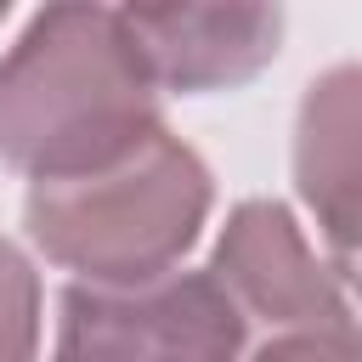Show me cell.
<instances>
[{
	"mask_svg": "<svg viewBox=\"0 0 362 362\" xmlns=\"http://www.w3.org/2000/svg\"><path fill=\"white\" fill-rule=\"evenodd\" d=\"M164 130V90L113 6H45L0 51V164L79 181Z\"/></svg>",
	"mask_w": 362,
	"mask_h": 362,
	"instance_id": "6da1fadb",
	"label": "cell"
},
{
	"mask_svg": "<svg viewBox=\"0 0 362 362\" xmlns=\"http://www.w3.org/2000/svg\"><path fill=\"white\" fill-rule=\"evenodd\" d=\"M215 209L209 164L170 130L113 170L40 181L23 198L28 243L90 288H136L181 272Z\"/></svg>",
	"mask_w": 362,
	"mask_h": 362,
	"instance_id": "7a4b0ae2",
	"label": "cell"
},
{
	"mask_svg": "<svg viewBox=\"0 0 362 362\" xmlns=\"http://www.w3.org/2000/svg\"><path fill=\"white\" fill-rule=\"evenodd\" d=\"M249 322L209 272H170L136 288L68 283L51 362H243Z\"/></svg>",
	"mask_w": 362,
	"mask_h": 362,
	"instance_id": "3957f363",
	"label": "cell"
},
{
	"mask_svg": "<svg viewBox=\"0 0 362 362\" xmlns=\"http://www.w3.org/2000/svg\"><path fill=\"white\" fill-rule=\"evenodd\" d=\"M204 272L226 288V300L238 305L243 322H260L272 334L328 328V322L356 317L328 255L311 249L294 209L277 198H243L226 215Z\"/></svg>",
	"mask_w": 362,
	"mask_h": 362,
	"instance_id": "277c9868",
	"label": "cell"
},
{
	"mask_svg": "<svg viewBox=\"0 0 362 362\" xmlns=\"http://www.w3.org/2000/svg\"><path fill=\"white\" fill-rule=\"evenodd\" d=\"M294 192L317 221L328 266L362 300V62L322 68L294 113Z\"/></svg>",
	"mask_w": 362,
	"mask_h": 362,
	"instance_id": "5b68a950",
	"label": "cell"
},
{
	"mask_svg": "<svg viewBox=\"0 0 362 362\" xmlns=\"http://www.w3.org/2000/svg\"><path fill=\"white\" fill-rule=\"evenodd\" d=\"M124 23L170 96L238 90L283 45L277 6H124Z\"/></svg>",
	"mask_w": 362,
	"mask_h": 362,
	"instance_id": "8992f818",
	"label": "cell"
},
{
	"mask_svg": "<svg viewBox=\"0 0 362 362\" xmlns=\"http://www.w3.org/2000/svg\"><path fill=\"white\" fill-rule=\"evenodd\" d=\"M40 272L34 260L0 238V362H40Z\"/></svg>",
	"mask_w": 362,
	"mask_h": 362,
	"instance_id": "52a82bcc",
	"label": "cell"
},
{
	"mask_svg": "<svg viewBox=\"0 0 362 362\" xmlns=\"http://www.w3.org/2000/svg\"><path fill=\"white\" fill-rule=\"evenodd\" d=\"M243 362H362V322H328V328H294L255 345Z\"/></svg>",
	"mask_w": 362,
	"mask_h": 362,
	"instance_id": "ba28073f",
	"label": "cell"
},
{
	"mask_svg": "<svg viewBox=\"0 0 362 362\" xmlns=\"http://www.w3.org/2000/svg\"><path fill=\"white\" fill-rule=\"evenodd\" d=\"M0 23H6V6H0Z\"/></svg>",
	"mask_w": 362,
	"mask_h": 362,
	"instance_id": "9c48e42d",
	"label": "cell"
}]
</instances>
